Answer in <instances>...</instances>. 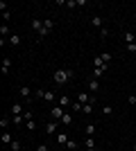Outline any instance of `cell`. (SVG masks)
Returning a JSON list of instances; mask_svg holds the SVG:
<instances>
[{"instance_id": "obj_1", "label": "cell", "mask_w": 136, "mask_h": 151, "mask_svg": "<svg viewBox=\"0 0 136 151\" xmlns=\"http://www.w3.org/2000/svg\"><path fill=\"white\" fill-rule=\"evenodd\" d=\"M52 79H55V83L64 86V83H68V81L73 79V70H71V68H59V70H55Z\"/></svg>"}, {"instance_id": "obj_2", "label": "cell", "mask_w": 136, "mask_h": 151, "mask_svg": "<svg viewBox=\"0 0 136 151\" xmlns=\"http://www.w3.org/2000/svg\"><path fill=\"white\" fill-rule=\"evenodd\" d=\"M30 25H32V29L36 32V34H39V38H45V36H48V34H50V32L45 29L43 20H39V18H32V23H30Z\"/></svg>"}, {"instance_id": "obj_3", "label": "cell", "mask_w": 136, "mask_h": 151, "mask_svg": "<svg viewBox=\"0 0 136 151\" xmlns=\"http://www.w3.org/2000/svg\"><path fill=\"white\" fill-rule=\"evenodd\" d=\"M64 115H66V108H61V106H52L50 108V117L52 120H61Z\"/></svg>"}, {"instance_id": "obj_4", "label": "cell", "mask_w": 136, "mask_h": 151, "mask_svg": "<svg viewBox=\"0 0 136 151\" xmlns=\"http://www.w3.org/2000/svg\"><path fill=\"white\" fill-rule=\"evenodd\" d=\"M20 97H23V99H27V101H32V88H30V86H20Z\"/></svg>"}, {"instance_id": "obj_5", "label": "cell", "mask_w": 136, "mask_h": 151, "mask_svg": "<svg viewBox=\"0 0 136 151\" xmlns=\"http://www.w3.org/2000/svg\"><path fill=\"white\" fill-rule=\"evenodd\" d=\"M84 133H86V138H93V135H95V124L89 122V124L84 126Z\"/></svg>"}, {"instance_id": "obj_6", "label": "cell", "mask_w": 136, "mask_h": 151, "mask_svg": "<svg viewBox=\"0 0 136 151\" xmlns=\"http://www.w3.org/2000/svg\"><path fill=\"white\" fill-rule=\"evenodd\" d=\"M68 140H71V138H68V133H59V135H57V145L66 147V145H68Z\"/></svg>"}, {"instance_id": "obj_7", "label": "cell", "mask_w": 136, "mask_h": 151, "mask_svg": "<svg viewBox=\"0 0 136 151\" xmlns=\"http://www.w3.org/2000/svg\"><path fill=\"white\" fill-rule=\"evenodd\" d=\"M14 115H23V104H18V101H14L12 104V117Z\"/></svg>"}, {"instance_id": "obj_8", "label": "cell", "mask_w": 136, "mask_h": 151, "mask_svg": "<svg viewBox=\"0 0 136 151\" xmlns=\"http://www.w3.org/2000/svg\"><path fill=\"white\" fill-rule=\"evenodd\" d=\"M9 70H12V61L5 57V59H2V75L7 77V75H9Z\"/></svg>"}, {"instance_id": "obj_9", "label": "cell", "mask_w": 136, "mask_h": 151, "mask_svg": "<svg viewBox=\"0 0 136 151\" xmlns=\"http://www.w3.org/2000/svg\"><path fill=\"white\" fill-rule=\"evenodd\" d=\"M97 90H100V81H97V79H91L89 81V93H97Z\"/></svg>"}, {"instance_id": "obj_10", "label": "cell", "mask_w": 136, "mask_h": 151, "mask_svg": "<svg viewBox=\"0 0 136 151\" xmlns=\"http://www.w3.org/2000/svg\"><path fill=\"white\" fill-rule=\"evenodd\" d=\"M55 99H59V97L52 93V90H45V93H43V101H50V104H52Z\"/></svg>"}, {"instance_id": "obj_11", "label": "cell", "mask_w": 136, "mask_h": 151, "mask_svg": "<svg viewBox=\"0 0 136 151\" xmlns=\"http://www.w3.org/2000/svg\"><path fill=\"white\" fill-rule=\"evenodd\" d=\"M59 106H61V108H68V106H73L71 97H64V95H61V97H59Z\"/></svg>"}, {"instance_id": "obj_12", "label": "cell", "mask_w": 136, "mask_h": 151, "mask_svg": "<svg viewBox=\"0 0 136 151\" xmlns=\"http://www.w3.org/2000/svg\"><path fill=\"white\" fill-rule=\"evenodd\" d=\"M0 140H2V145H5V147H7V145H12V142H14V138H12V133H7V131L2 133V135H0Z\"/></svg>"}, {"instance_id": "obj_13", "label": "cell", "mask_w": 136, "mask_h": 151, "mask_svg": "<svg viewBox=\"0 0 136 151\" xmlns=\"http://www.w3.org/2000/svg\"><path fill=\"white\" fill-rule=\"evenodd\" d=\"M25 129H27L30 133L36 131V120H34V117H32V120H25Z\"/></svg>"}, {"instance_id": "obj_14", "label": "cell", "mask_w": 136, "mask_h": 151, "mask_svg": "<svg viewBox=\"0 0 136 151\" xmlns=\"http://www.w3.org/2000/svg\"><path fill=\"white\" fill-rule=\"evenodd\" d=\"M55 131H57V120H52V122L45 124V133H55Z\"/></svg>"}, {"instance_id": "obj_15", "label": "cell", "mask_w": 136, "mask_h": 151, "mask_svg": "<svg viewBox=\"0 0 136 151\" xmlns=\"http://www.w3.org/2000/svg\"><path fill=\"white\" fill-rule=\"evenodd\" d=\"M0 36H2V38L12 36V34H9V25H7V23H2V25H0Z\"/></svg>"}, {"instance_id": "obj_16", "label": "cell", "mask_w": 136, "mask_h": 151, "mask_svg": "<svg viewBox=\"0 0 136 151\" xmlns=\"http://www.w3.org/2000/svg\"><path fill=\"white\" fill-rule=\"evenodd\" d=\"M59 122H61L64 126H71V124H73V115H71V113H66V115H64V117H61Z\"/></svg>"}, {"instance_id": "obj_17", "label": "cell", "mask_w": 136, "mask_h": 151, "mask_svg": "<svg viewBox=\"0 0 136 151\" xmlns=\"http://www.w3.org/2000/svg\"><path fill=\"white\" fill-rule=\"evenodd\" d=\"M123 36H125V43H127V45H129V43H136V36L132 34V32H125Z\"/></svg>"}, {"instance_id": "obj_18", "label": "cell", "mask_w": 136, "mask_h": 151, "mask_svg": "<svg viewBox=\"0 0 136 151\" xmlns=\"http://www.w3.org/2000/svg\"><path fill=\"white\" fill-rule=\"evenodd\" d=\"M43 25H45V29H48V32H52V29H55V20H52V18H45Z\"/></svg>"}, {"instance_id": "obj_19", "label": "cell", "mask_w": 136, "mask_h": 151, "mask_svg": "<svg viewBox=\"0 0 136 151\" xmlns=\"http://www.w3.org/2000/svg\"><path fill=\"white\" fill-rule=\"evenodd\" d=\"M23 120H25V115H14V117H12V122H14L16 126H20V124H23Z\"/></svg>"}, {"instance_id": "obj_20", "label": "cell", "mask_w": 136, "mask_h": 151, "mask_svg": "<svg viewBox=\"0 0 136 151\" xmlns=\"http://www.w3.org/2000/svg\"><path fill=\"white\" fill-rule=\"evenodd\" d=\"M20 43V36L18 34H12V36H9V45H18Z\"/></svg>"}, {"instance_id": "obj_21", "label": "cell", "mask_w": 136, "mask_h": 151, "mask_svg": "<svg viewBox=\"0 0 136 151\" xmlns=\"http://www.w3.org/2000/svg\"><path fill=\"white\" fill-rule=\"evenodd\" d=\"M73 111H75V113H82V108H84V104H79V101H73Z\"/></svg>"}, {"instance_id": "obj_22", "label": "cell", "mask_w": 136, "mask_h": 151, "mask_svg": "<svg viewBox=\"0 0 136 151\" xmlns=\"http://www.w3.org/2000/svg\"><path fill=\"white\" fill-rule=\"evenodd\" d=\"M91 23H93V25H95V27H100V29H102V18H100V16H93V20H91Z\"/></svg>"}, {"instance_id": "obj_23", "label": "cell", "mask_w": 136, "mask_h": 151, "mask_svg": "<svg viewBox=\"0 0 136 151\" xmlns=\"http://www.w3.org/2000/svg\"><path fill=\"white\" fill-rule=\"evenodd\" d=\"M100 57H102V61L107 63V65H109V61H113V57H111L109 52H102V54H100Z\"/></svg>"}, {"instance_id": "obj_24", "label": "cell", "mask_w": 136, "mask_h": 151, "mask_svg": "<svg viewBox=\"0 0 136 151\" xmlns=\"http://www.w3.org/2000/svg\"><path fill=\"white\" fill-rule=\"evenodd\" d=\"M84 147H86V149H93V147H95V140H93V138H86L84 140Z\"/></svg>"}, {"instance_id": "obj_25", "label": "cell", "mask_w": 136, "mask_h": 151, "mask_svg": "<svg viewBox=\"0 0 136 151\" xmlns=\"http://www.w3.org/2000/svg\"><path fill=\"white\" fill-rule=\"evenodd\" d=\"M82 113H84V115L93 113V104H84V108H82Z\"/></svg>"}, {"instance_id": "obj_26", "label": "cell", "mask_w": 136, "mask_h": 151, "mask_svg": "<svg viewBox=\"0 0 136 151\" xmlns=\"http://www.w3.org/2000/svg\"><path fill=\"white\" fill-rule=\"evenodd\" d=\"M111 113H113V108H111L109 104H104L102 106V115H111Z\"/></svg>"}, {"instance_id": "obj_27", "label": "cell", "mask_w": 136, "mask_h": 151, "mask_svg": "<svg viewBox=\"0 0 136 151\" xmlns=\"http://www.w3.org/2000/svg\"><path fill=\"white\" fill-rule=\"evenodd\" d=\"M9 149H12V151H18L20 149V142H18V140H14L12 145H9Z\"/></svg>"}, {"instance_id": "obj_28", "label": "cell", "mask_w": 136, "mask_h": 151, "mask_svg": "<svg viewBox=\"0 0 136 151\" xmlns=\"http://www.w3.org/2000/svg\"><path fill=\"white\" fill-rule=\"evenodd\" d=\"M104 72H107V68H95V77H93V79H97V77H102Z\"/></svg>"}, {"instance_id": "obj_29", "label": "cell", "mask_w": 136, "mask_h": 151, "mask_svg": "<svg viewBox=\"0 0 136 151\" xmlns=\"http://www.w3.org/2000/svg\"><path fill=\"white\" fill-rule=\"evenodd\" d=\"M9 122H12L9 117H2V120H0V126H2V129H7V126H9Z\"/></svg>"}, {"instance_id": "obj_30", "label": "cell", "mask_w": 136, "mask_h": 151, "mask_svg": "<svg viewBox=\"0 0 136 151\" xmlns=\"http://www.w3.org/2000/svg\"><path fill=\"white\" fill-rule=\"evenodd\" d=\"M127 104H129V106H136V95H129V97H127Z\"/></svg>"}, {"instance_id": "obj_31", "label": "cell", "mask_w": 136, "mask_h": 151, "mask_svg": "<svg viewBox=\"0 0 136 151\" xmlns=\"http://www.w3.org/2000/svg\"><path fill=\"white\" fill-rule=\"evenodd\" d=\"M66 149H77V142H75V140H68V145H66Z\"/></svg>"}, {"instance_id": "obj_32", "label": "cell", "mask_w": 136, "mask_h": 151, "mask_svg": "<svg viewBox=\"0 0 136 151\" xmlns=\"http://www.w3.org/2000/svg\"><path fill=\"white\" fill-rule=\"evenodd\" d=\"M125 47H127V52H132V54L136 52V43H129V45H125Z\"/></svg>"}, {"instance_id": "obj_33", "label": "cell", "mask_w": 136, "mask_h": 151, "mask_svg": "<svg viewBox=\"0 0 136 151\" xmlns=\"http://www.w3.org/2000/svg\"><path fill=\"white\" fill-rule=\"evenodd\" d=\"M2 18H5V23H9V18H12V14H9V9H7V12H2Z\"/></svg>"}, {"instance_id": "obj_34", "label": "cell", "mask_w": 136, "mask_h": 151, "mask_svg": "<svg viewBox=\"0 0 136 151\" xmlns=\"http://www.w3.org/2000/svg\"><path fill=\"white\" fill-rule=\"evenodd\" d=\"M36 151H48V145H39V147H36Z\"/></svg>"}, {"instance_id": "obj_35", "label": "cell", "mask_w": 136, "mask_h": 151, "mask_svg": "<svg viewBox=\"0 0 136 151\" xmlns=\"http://www.w3.org/2000/svg\"><path fill=\"white\" fill-rule=\"evenodd\" d=\"M86 151H97V149H95V147H93V149H86Z\"/></svg>"}, {"instance_id": "obj_36", "label": "cell", "mask_w": 136, "mask_h": 151, "mask_svg": "<svg viewBox=\"0 0 136 151\" xmlns=\"http://www.w3.org/2000/svg\"><path fill=\"white\" fill-rule=\"evenodd\" d=\"M132 149H134V151H136V142H134V145H132Z\"/></svg>"}, {"instance_id": "obj_37", "label": "cell", "mask_w": 136, "mask_h": 151, "mask_svg": "<svg viewBox=\"0 0 136 151\" xmlns=\"http://www.w3.org/2000/svg\"><path fill=\"white\" fill-rule=\"evenodd\" d=\"M2 151H7V149H2Z\"/></svg>"}]
</instances>
